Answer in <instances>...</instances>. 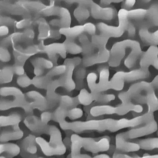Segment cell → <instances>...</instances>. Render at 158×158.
Instances as JSON below:
<instances>
[{"label":"cell","instance_id":"1","mask_svg":"<svg viewBox=\"0 0 158 158\" xmlns=\"http://www.w3.org/2000/svg\"><path fill=\"white\" fill-rule=\"evenodd\" d=\"M152 83L142 81L131 85L128 90L118 94V98L122 104L133 103L132 100L146 103L149 112L153 113L158 108V100L153 90Z\"/></svg>","mask_w":158,"mask_h":158},{"label":"cell","instance_id":"2","mask_svg":"<svg viewBox=\"0 0 158 158\" xmlns=\"http://www.w3.org/2000/svg\"><path fill=\"white\" fill-rule=\"evenodd\" d=\"M68 110L65 107L59 106L53 114V118L58 122L63 130H71L77 133L93 130L100 131L108 130V118L69 122L65 120L67 117Z\"/></svg>","mask_w":158,"mask_h":158},{"label":"cell","instance_id":"3","mask_svg":"<svg viewBox=\"0 0 158 158\" xmlns=\"http://www.w3.org/2000/svg\"><path fill=\"white\" fill-rule=\"evenodd\" d=\"M71 157L73 158H91L89 155L81 154V149L94 153L107 152L110 148V139L104 137L99 141L92 138H85L74 134L71 137Z\"/></svg>","mask_w":158,"mask_h":158},{"label":"cell","instance_id":"4","mask_svg":"<svg viewBox=\"0 0 158 158\" xmlns=\"http://www.w3.org/2000/svg\"><path fill=\"white\" fill-rule=\"evenodd\" d=\"M46 133L50 135L49 142L41 137L35 138L36 143L43 153L47 156L64 154L66 152V146L63 141L59 129L55 125L47 124Z\"/></svg>","mask_w":158,"mask_h":158},{"label":"cell","instance_id":"5","mask_svg":"<svg viewBox=\"0 0 158 158\" xmlns=\"http://www.w3.org/2000/svg\"><path fill=\"white\" fill-rule=\"evenodd\" d=\"M1 97H10V99H1V110H8L16 107H22L27 112H31L32 108L25 104V94L18 88L15 86H5L0 90Z\"/></svg>","mask_w":158,"mask_h":158},{"label":"cell","instance_id":"6","mask_svg":"<svg viewBox=\"0 0 158 158\" xmlns=\"http://www.w3.org/2000/svg\"><path fill=\"white\" fill-rule=\"evenodd\" d=\"M143 107L141 105L135 104L125 105L121 104L117 106L109 105H100L91 107L89 110L90 114L93 117H97L105 115L117 114L122 116L130 112L140 113L143 111Z\"/></svg>","mask_w":158,"mask_h":158},{"label":"cell","instance_id":"7","mask_svg":"<svg viewBox=\"0 0 158 158\" xmlns=\"http://www.w3.org/2000/svg\"><path fill=\"white\" fill-rule=\"evenodd\" d=\"M118 26L107 25L100 22L96 25L97 28L100 34L108 38H119L122 36L126 31L128 25V11L121 9L118 12Z\"/></svg>","mask_w":158,"mask_h":158},{"label":"cell","instance_id":"8","mask_svg":"<svg viewBox=\"0 0 158 158\" xmlns=\"http://www.w3.org/2000/svg\"><path fill=\"white\" fill-rule=\"evenodd\" d=\"M109 66L106 63L100 64L98 68L99 80L97 82V74L90 73L86 77L88 86L92 93H101L108 90V85L110 75Z\"/></svg>","mask_w":158,"mask_h":158},{"label":"cell","instance_id":"9","mask_svg":"<svg viewBox=\"0 0 158 158\" xmlns=\"http://www.w3.org/2000/svg\"><path fill=\"white\" fill-rule=\"evenodd\" d=\"M139 44V41L131 39H125L114 44L110 49L108 65L111 67L119 66L125 56L127 50Z\"/></svg>","mask_w":158,"mask_h":158},{"label":"cell","instance_id":"10","mask_svg":"<svg viewBox=\"0 0 158 158\" xmlns=\"http://www.w3.org/2000/svg\"><path fill=\"white\" fill-rule=\"evenodd\" d=\"M82 59L80 57L67 59L64 61V64L66 66V71L59 78L62 86L68 92H71L76 88L75 81L73 78L74 71L76 68L82 64Z\"/></svg>","mask_w":158,"mask_h":158},{"label":"cell","instance_id":"11","mask_svg":"<svg viewBox=\"0 0 158 158\" xmlns=\"http://www.w3.org/2000/svg\"><path fill=\"white\" fill-rule=\"evenodd\" d=\"M88 7L91 15L95 19L112 20L115 19L118 12L112 6L102 7L92 1H89Z\"/></svg>","mask_w":158,"mask_h":158},{"label":"cell","instance_id":"12","mask_svg":"<svg viewBox=\"0 0 158 158\" xmlns=\"http://www.w3.org/2000/svg\"><path fill=\"white\" fill-rule=\"evenodd\" d=\"M134 23L138 27V34L143 42L152 45H158V30L152 33L148 31L149 24L146 21L143 20L135 21Z\"/></svg>","mask_w":158,"mask_h":158},{"label":"cell","instance_id":"13","mask_svg":"<svg viewBox=\"0 0 158 158\" xmlns=\"http://www.w3.org/2000/svg\"><path fill=\"white\" fill-rule=\"evenodd\" d=\"M97 49L98 50L97 52L89 56H83L82 63L85 67L108 63L110 57V51L106 47Z\"/></svg>","mask_w":158,"mask_h":158},{"label":"cell","instance_id":"14","mask_svg":"<svg viewBox=\"0 0 158 158\" xmlns=\"http://www.w3.org/2000/svg\"><path fill=\"white\" fill-rule=\"evenodd\" d=\"M157 130V124L154 118L138 127L127 131L128 139H134L151 134Z\"/></svg>","mask_w":158,"mask_h":158},{"label":"cell","instance_id":"15","mask_svg":"<svg viewBox=\"0 0 158 158\" xmlns=\"http://www.w3.org/2000/svg\"><path fill=\"white\" fill-rule=\"evenodd\" d=\"M40 51L39 46L31 45L24 47L17 45L14 48L13 52L16 63L23 64L27 59Z\"/></svg>","mask_w":158,"mask_h":158},{"label":"cell","instance_id":"16","mask_svg":"<svg viewBox=\"0 0 158 158\" xmlns=\"http://www.w3.org/2000/svg\"><path fill=\"white\" fill-rule=\"evenodd\" d=\"M127 139V131L116 135L115 138L116 150L123 153H130L139 150L140 146L138 143L129 142Z\"/></svg>","mask_w":158,"mask_h":158},{"label":"cell","instance_id":"17","mask_svg":"<svg viewBox=\"0 0 158 158\" xmlns=\"http://www.w3.org/2000/svg\"><path fill=\"white\" fill-rule=\"evenodd\" d=\"M25 103L32 108L44 110L48 107V101L42 94L31 91L25 94Z\"/></svg>","mask_w":158,"mask_h":158},{"label":"cell","instance_id":"18","mask_svg":"<svg viewBox=\"0 0 158 158\" xmlns=\"http://www.w3.org/2000/svg\"><path fill=\"white\" fill-rule=\"evenodd\" d=\"M158 48L156 46H151L147 51L142 52L140 56L139 65L140 67L148 68L153 66L158 70Z\"/></svg>","mask_w":158,"mask_h":158},{"label":"cell","instance_id":"19","mask_svg":"<svg viewBox=\"0 0 158 158\" xmlns=\"http://www.w3.org/2000/svg\"><path fill=\"white\" fill-rule=\"evenodd\" d=\"M40 51L44 52L48 55L50 60L53 63L56 61V55H59L63 58L66 56L67 51L64 43H55L44 46L43 44L39 46Z\"/></svg>","mask_w":158,"mask_h":158},{"label":"cell","instance_id":"20","mask_svg":"<svg viewBox=\"0 0 158 158\" xmlns=\"http://www.w3.org/2000/svg\"><path fill=\"white\" fill-rule=\"evenodd\" d=\"M90 23H86L83 25H77L73 27L61 28L59 30L60 33L66 37L67 40L73 41V39L80 36L84 33H89Z\"/></svg>","mask_w":158,"mask_h":158},{"label":"cell","instance_id":"21","mask_svg":"<svg viewBox=\"0 0 158 158\" xmlns=\"http://www.w3.org/2000/svg\"><path fill=\"white\" fill-rule=\"evenodd\" d=\"M24 123L30 131L37 134L46 133L47 125L41 122V118L34 115H29L25 117Z\"/></svg>","mask_w":158,"mask_h":158},{"label":"cell","instance_id":"22","mask_svg":"<svg viewBox=\"0 0 158 158\" xmlns=\"http://www.w3.org/2000/svg\"><path fill=\"white\" fill-rule=\"evenodd\" d=\"M32 63L34 67V74L36 77L42 76L45 69H51L54 67V63L51 60L43 57L35 59Z\"/></svg>","mask_w":158,"mask_h":158},{"label":"cell","instance_id":"23","mask_svg":"<svg viewBox=\"0 0 158 158\" xmlns=\"http://www.w3.org/2000/svg\"><path fill=\"white\" fill-rule=\"evenodd\" d=\"M77 2L79 5L74 11V16L78 22L82 23L88 19L90 15V12L88 6V1H79Z\"/></svg>","mask_w":158,"mask_h":158},{"label":"cell","instance_id":"24","mask_svg":"<svg viewBox=\"0 0 158 158\" xmlns=\"http://www.w3.org/2000/svg\"><path fill=\"white\" fill-rule=\"evenodd\" d=\"M35 137L34 135H29L22 140L20 144V148L23 152L27 154L34 155L37 152V147L35 141Z\"/></svg>","mask_w":158,"mask_h":158},{"label":"cell","instance_id":"25","mask_svg":"<svg viewBox=\"0 0 158 158\" xmlns=\"http://www.w3.org/2000/svg\"><path fill=\"white\" fill-rule=\"evenodd\" d=\"M100 93H89L85 88L82 89L77 98L79 103L85 106H89L93 102H97Z\"/></svg>","mask_w":158,"mask_h":158},{"label":"cell","instance_id":"26","mask_svg":"<svg viewBox=\"0 0 158 158\" xmlns=\"http://www.w3.org/2000/svg\"><path fill=\"white\" fill-rule=\"evenodd\" d=\"M56 13L59 15L60 19L56 20V22L53 20L52 24L57 25V26L61 27V28L70 27L71 24V18L70 12L67 9L64 7H60L57 9Z\"/></svg>","mask_w":158,"mask_h":158},{"label":"cell","instance_id":"27","mask_svg":"<svg viewBox=\"0 0 158 158\" xmlns=\"http://www.w3.org/2000/svg\"><path fill=\"white\" fill-rule=\"evenodd\" d=\"M22 120V116L17 111L10 113L8 116H1L0 117V126L2 127L15 126L19 125Z\"/></svg>","mask_w":158,"mask_h":158},{"label":"cell","instance_id":"28","mask_svg":"<svg viewBox=\"0 0 158 158\" xmlns=\"http://www.w3.org/2000/svg\"><path fill=\"white\" fill-rule=\"evenodd\" d=\"M24 132L20 128L13 130H4L1 131L0 141L1 143H6L11 140H18L23 138Z\"/></svg>","mask_w":158,"mask_h":158},{"label":"cell","instance_id":"29","mask_svg":"<svg viewBox=\"0 0 158 158\" xmlns=\"http://www.w3.org/2000/svg\"><path fill=\"white\" fill-rule=\"evenodd\" d=\"M86 67L83 65L82 63L76 68L75 78L76 88L78 89L84 88L85 85V79L86 76L87 71Z\"/></svg>","mask_w":158,"mask_h":158},{"label":"cell","instance_id":"30","mask_svg":"<svg viewBox=\"0 0 158 158\" xmlns=\"http://www.w3.org/2000/svg\"><path fill=\"white\" fill-rule=\"evenodd\" d=\"M21 149L20 146L13 143H3L0 144V154L6 153L11 157L17 156L20 153Z\"/></svg>","mask_w":158,"mask_h":158},{"label":"cell","instance_id":"31","mask_svg":"<svg viewBox=\"0 0 158 158\" xmlns=\"http://www.w3.org/2000/svg\"><path fill=\"white\" fill-rule=\"evenodd\" d=\"M79 41L83 49V56H89L94 53V47L86 34L79 36Z\"/></svg>","mask_w":158,"mask_h":158},{"label":"cell","instance_id":"32","mask_svg":"<svg viewBox=\"0 0 158 158\" xmlns=\"http://www.w3.org/2000/svg\"><path fill=\"white\" fill-rule=\"evenodd\" d=\"M135 142L139 144L140 149L145 150H152L158 148V138H147Z\"/></svg>","mask_w":158,"mask_h":158},{"label":"cell","instance_id":"33","mask_svg":"<svg viewBox=\"0 0 158 158\" xmlns=\"http://www.w3.org/2000/svg\"><path fill=\"white\" fill-rule=\"evenodd\" d=\"M60 106L65 107L69 109L75 108L79 103L78 98H73L68 95H62L60 96Z\"/></svg>","mask_w":158,"mask_h":158},{"label":"cell","instance_id":"34","mask_svg":"<svg viewBox=\"0 0 158 158\" xmlns=\"http://www.w3.org/2000/svg\"><path fill=\"white\" fill-rule=\"evenodd\" d=\"M147 11L143 8L131 9L128 11L129 20H134L135 21L143 20L146 18Z\"/></svg>","mask_w":158,"mask_h":158},{"label":"cell","instance_id":"35","mask_svg":"<svg viewBox=\"0 0 158 158\" xmlns=\"http://www.w3.org/2000/svg\"><path fill=\"white\" fill-rule=\"evenodd\" d=\"M146 18L151 23L158 26V4L153 3L147 10Z\"/></svg>","mask_w":158,"mask_h":158},{"label":"cell","instance_id":"36","mask_svg":"<svg viewBox=\"0 0 158 158\" xmlns=\"http://www.w3.org/2000/svg\"><path fill=\"white\" fill-rule=\"evenodd\" d=\"M14 72L12 67L6 66L1 70V84H7L12 81Z\"/></svg>","mask_w":158,"mask_h":158},{"label":"cell","instance_id":"37","mask_svg":"<svg viewBox=\"0 0 158 158\" xmlns=\"http://www.w3.org/2000/svg\"><path fill=\"white\" fill-rule=\"evenodd\" d=\"M39 37L40 39H45L51 36L52 31L51 30L50 27L46 21H44V19L39 23Z\"/></svg>","mask_w":158,"mask_h":158},{"label":"cell","instance_id":"38","mask_svg":"<svg viewBox=\"0 0 158 158\" xmlns=\"http://www.w3.org/2000/svg\"><path fill=\"white\" fill-rule=\"evenodd\" d=\"M66 66L65 64L63 65L56 66L54 67L45 76L48 79L49 82L54 77L57 76H62L64 74L66 71Z\"/></svg>","mask_w":158,"mask_h":158},{"label":"cell","instance_id":"39","mask_svg":"<svg viewBox=\"0 0 158 158\" xmlns=\"http://www.w3.org/2000/svg\"><path fill=\"white\" fill-rule=\"evenodd\" d=\"M109 39V38L106 37L100 34H94L92 36L91 42L93 44L94 48L96 49L104 48L106 47V45Z\"/></svg>","mask_w":158,"mask_h":158},{"label":"cell","instance_id":"40","mask_svg":"<svg viewBox=\"0 0 158 158\" xmlns=\"http://www.w3.org/2000/svg\"><path fill=\"white\" fill-rule=\"evenodd\" d=\"M64 44H65L67 52L73 55L82 53L83 49L81 46L79 45L71 40H67Z\"/></svg>","mask_w":158,"mask_h":158},{"label":"cell","instance_id":"41","mask_svg":"<svg viewBox=\"0 0 158 158\" xmlns=\"http://www.w3.org/2000/svg\"><path fill=\"white\" fill-rule=\"evenodd\" d=\"M48 83L49 81L46 76H35L32 79V85L38 88L46 89Z\"/></svg>","mask_w":158,"mask_h":158},{"label":"cell","instance_id":"42","mask_svg":"<svg viewBox=\"0 0 158 158\" xmlns=\"http://www.w3.org/2000/svg\"><path fill=\"white\" fill-rule=\"evenodd\" d=\"M83 115L82 110L80 108L75 107L68 110L67 116L72 120L78 119L81 118Z\"/></svg>","mask_w":158,"mask_h":158},{"label":"cell","instance_id":"43","mask_svg":"<svg viewBox=\"0 0 158 158\" xmlns=\"http://www.w3.org/2000/svg\"><path fill=\"white\" fill-rule=\"evenodd\" d=\"M17 84L18 85L22 87H27L32 85V79H31L26 74L19 76L17 78Z\"/></svg>","mask_w":158,"mask_h":158},{"label":"cell","instance_id":"44","mask_svg":"<svg viewBox=\"0 0 158 158\" xmlns=\"http://www.w3.org/2000/svg\"><path fill=\"white\" fill-rule=\"evenodd\" d=\"M126 31L127 32L129 39H133L136 37V27L134 23L131 20H129L128 25Z\"/></svg>","mask_w":158,"mask_h":158},{"label":"cell","instance_id":"45","mask_svg":"<svg viewBox=\"0 0 158 158\" xmlns=\"http://www.w3.org/2000/svg\"><path fill=\"white\" fill-rule=\"evenodd\" d=\"M0 58H1V60L4 63L9 62L11 60V55L6 47L1 46Z\"/></svg>","mask_w":158,"mask_h":158},{"label":"cell","instance_id":"46","mask_svg":"<svg viewBox=\"0 0 158 158\" xmlns=\"http://www.w3.org/2000/svg\"><path fill=\"white\" fill-rule=\"evenodd\" d=\"M23 39L25 41H31L34 39L35 33L32 29L27 28L23 33Z\"/></svg>","mask_w":158,"mask_h":158},{"label":"cell","instance_id":"47","mask_svg":"<svg viewBox=\"0 0 158 158\" xmlns=\"http://www.w3.org/2000/svg\"><path fill=\"white\" fill-rule=\"evenodd\" d=\"M136 1L135 0H126L123 1L121 4L122 9L130 11L131 10V8L133 7Z\"/></svg>","mask_w":158,"mask_h":158},{"label":"cell","instance_id":"48","mask_svg":"<svg viewBox=\"0 0 158 158\" xmlns=\"http://www.w3.org/2000/svg\"><path fill=\"white\" fill-rule=\"evenodd\" d=\"M14 73L19 76H21L25 74V70L23 67V64L16 63L12 66Z\"/></svg>","mask_w":158,"mask_h":158},{"label":"cell","instance_id":"49","mask_svg":"<svg viewBox=\"0 0 158 158\" xmlns=\"http://www.w3.org/2000/svg\"><path fill=\"white\" fill-rule=\"evenodd\" d=\"M53 118V114L50 112H44L41 114V120L44 124L47 125L49 121Z\"/></svg>","mask_w":158,"mask_h":158},{"label":"cell","instance_id":"50","mask_svg":"<svg viewBox=\"0 0 158 158\" xmlns=\"http://www.w3.org/2000/svg\"><path fill=\"white\" fill-rule=\"evenodd\" d=\"M31 21L28 19H23L16 23V26L17 28H23L31 25Z\"/></svg>","mask_w":158,"mask_h":158},{"label":"cell","instance_id":"51","mask_svg":"<svg viewBox=\"0 0 158 158\" xmlns=\"http://www.w3.org/2000/svg\"><path fill=\"white\" fill-rule=\"evenodd\" d=\"M122 0H102L100 1V6L102 7H108L112 3H119L122 2Z\"/></svg>","mask_w":158,"mask_h":158},{"label":"cell","instance_id":"52","mask_svg":"<svg viewBox=\"0 0 158 158\" xmlns=\"http://www.w3.org/2000/svg\"><path fill=\"white\" fill-rule=\"evenodd\" d=\"M1 23H3V25H6L7 26L8 25H14L15 23V20L13 19L12 18H10V17H3V19L1 18Z\"/></svg>","mask_w":158,"mask_h":158},{"label":"cell","instance_id":"53","mask_svg":"<svg viewBox=\"0 0 158 158\" xmlns=\"http://www.w3.org/2000/svg\"><path fill=\"white\" fill-rule=\"evenodd\" d=\"M113 158H132L131 156L126 154L123 152H118V151H116L115 152L113 156Z\"/></svg>","mask_w":158,"mask_h":158},{"label":"cell","instance_id":"54","mask_svg":"<svg viewBox=\"0 0 158 158\" xmlns=\"http://www.w3.org/2000/svg\"><path fill=\"white\" fill-rule=\"evenodd\" d=\"M9 33V29L6 25H1L0 27V34L1 36H5Z\"/></svg>","mask_w":158,"mask_h":158},{"label":"cell","instance_id":"55","mask_svg":"<svg viewBox=\"0 0 158 158\" xmlns=\"http://www.w3.org/2000/svg\"><path fill=\"white\" fill-rule=\"evenodd\" d=\"M110 157L109 155L107 154H105V153H102V154H100L94 156V158H109Z\"/></svg>","mask_w":158,"mask_h":158},{"label":"cell","instance_id":"56","mask_svg":"<svg viewBox=\"0 0 158 158\" xmlns=\"http://www.w3.org/2000/svg\"><path fill=\"white\" fill-rule=\"evenodd\" d=\"M142 158H158V155H149L148 154H145L143 156Z\"/></svg>","mask_w":158,"mask_h":158},{"label":"cell","instance_id":"57","mask_svg":"<svg viewBox=\"0 0 158 158\" xmlns=\"http://www.w3.org/2000/svg\"></svg>","mask_w":158,"mask_h":158}]
</instances>
